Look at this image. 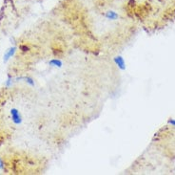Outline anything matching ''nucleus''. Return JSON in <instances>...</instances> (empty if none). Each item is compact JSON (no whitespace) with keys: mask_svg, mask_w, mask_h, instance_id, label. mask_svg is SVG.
<instances>
[{"mask_svg":"<svg viewBox=\"0 0 175 175\" xmlns=\"http://www.w3.org/2000/svg\"><path fill=\"white\" fill-rule=\"evenodd\" d=\"M15 51H16V48L15 47H12V48H10V49H8L7 52L4 54V62L8 61L10 58H11L14 55Z\"/></svg>","mask_w":175,"mask_h":175,"instance_id":"4","label":"nucleus"},{"mask_svg":"<svg viewBox=\"0 0 175 175\" xmlns=\"http://www.w3.org/2000/svg\"><path fill=\"white\" fill-rule=\"evenodd\" d=\"M49 64L52 67H62L63 62L60 60H58V58H53V60L49 61Z\"/></svg>","mask_w":175,"mask_h":175,"instance_id":"5","label":"nucleus"},{"mask_svg":"<svg viewBox=\"0 0 175 175\" xmlns=\"http://www.w3.org/2000/svg\"><path fill=\"white\" fill-rule=\"evenodd\" d=\"M105 17L109 20H117L119 17V14L114 11H108L105 13Z\"/></svg>","mask_w":175,"mask_h":175,"instance_id":"3","label":"nucleus"},{"mask_svg":"<svg viewBox=\"0 0 175 175\" xmlns=\"http://www.w3.org/2000/svg\"><path fill=\"white\" fill-rule=\"evenodd\" d=\"M25 81L27 82L28 84H30L31 86H35V80H33L32 77H25Z\"/></svg>","mask_w":175,"mask_h":175,"instance_id":"6","label":"nucleus"},{"mask_svg":"<svg viewBox=\"0 0 175 175\" xmlns=\"http://www.w3.org/2000/svg\"><path fill=\"white\" fill-rule=\"evenodd\" d=\"M114 63L116 65H117L118 68H120L121 70H124L126 69V63H125V60H124V58L121 57V56H117V57H114Z\"/></svg>","mask_w":175,"mask_h":175,"instance_id":"2","label":"nucleus"},{"mask_svg":"<svg viewBox=\"0 0 175 175\" xmlns=\"http://www.w3.org/2000/svg\"><path fill=\"white\" fill-rule=\"evenodd\" d=\"M5 168V164H4V161L1 159V157H0V169H4Z\"/></svg>","mask_w":175,"mask_h":175,"instance_id":"7","label":"nucleus"},{"mask_svg":"<svg viewBox=\"0 0 175 175\" xmlns=\"http://www.w3.org/2000/svg\"><path fill=\"white\" fill-rule=\"evenodd\" d=\"M20 49L24 52H26V51H29V47L27 45H22V46H20Z\"/></svg>","mask_w":175,"mask_h":175,"instance_id":"8","label":"nucleus"},{"mask_svg":"<svg viewBox=\"0 0 175 175\" xmlns=\"http://www.w3.org/2000/svg\"><path fill=\"white\" fill-rule=\"evenodd\" d=\"M10 112H11L12 120L14 124L19 125V124H22V116H21L20 112H19V111L16 108H12Z\"/></svg>","mask_w":175,"mask_h":175,"instance_id":"1","label":"nucleus"}]
</instances>
